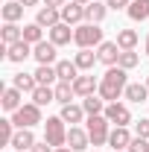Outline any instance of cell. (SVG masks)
<instances>
[{
	"instance_id": "cell-1",
	"label": "cell",
	"mask_w": 149,
	"mask_h": 152,
	"mask_svg": "<svg viewBox=\"0 0 149 152\" xmlns=\"http://www.w3.org/2000/svg\"><path fill=\"white\" fill-rule=\"evenodd\" d=\"M126 70L123 67H108L105 70V76L99 79V96L105 99V102H117V96H123L126 94Z\"/></svg>"
},
{
	"instance_id": "cell-2",
	"label": "cell",
	"mask_w": 149,
	"mask_h": 152,
	"mask_svg": "<svg viewBox=\"0 0 149 152\" xmlns=\"http://www.w3.org/2000/svg\"><path fill=\"white\" fill-rule=\"evenodd\" d=\"M73 44L79 50H91V47H99L102 44V29H99V23H79L73 26Z\"/></svg>"
},
{
	"instance_id": "cell-3",
	"label": "cell",
	"mask_w": 149,
	"mask_h": 152,
	"mask_svg": "<svg viewBox=\"0 0 149 152\" xmlns=\"http://www.w3.org/2000/svg\"><path fill=\"white\" fill-rule=\"evenodd\" d=\"M12 123H15L18 129H32V126H38V123H44V120H41V105L23 102L18 111H12Z\"/></svg>"
},
{
	"instance_id": "cell-4",
	"label": "cell",
	"mask_w": 149,
	"mask_h": 152,
	"mask_svg": "<svg viewBox=\"0 0 149 152\" xmlns=\"http://www.w3.org/2000/svg\"><path fill=\"white\" fill-rule=\"evenodd\" d=\"M44 140L50 146H56V149L67 143V129H64L61 117H47V123H44Z\"/></svg>"
},
{
	"instance_id": "cell-5",
	"label": "cell",
	"mask_w": 149,
	"mask_h": 152,
	"mask_svg": "<svg viewBox=\"0 0 149 152\" xmlns=\"http://www.w3.org/2000/svg\"><path fill=\"white\" fill-rule=\"evenodd\" d=\"M108 117L105 114H96V117H88V134H91V143L93 146H102V143H108Z\"/></svg>"
},
{
	"instance_id": "cell-6",
	"label": "cell",
	"mask_w": 149,
	"mask_h": 152,
	"mask_svg": "<svg viewBox=\"0 0 149 152\" xmlns=\"http://www.w3.org/2000/svg\"><path fill=\"white\" fill-rule=\"evenodd\" d=\"M102 114L108 117V123H114V126H129L131 123V111L123 105V102H108Z\"/></svg>"
},
{
	"instance_id": "cell-7",
	"label": "cell",
	"mask_w": 149,
	"mask_h": 152,
	"mask_svg": "<svg viewBox=\"0 0 149 152\" xmlns=\"http://www.w3.org/2000/svg\"><path fill=\"white\" fill-rule=\"evenodd\" d=\"M67 146L73 152H82L91 146V134H88V129H79V126H70L67 129Z\"/></svg>"
},
{
	"instance_id": "cell-8",
	"label": "cell",
	"mask_w": 149,
	"mask_h": 152,
	"mask_svg": "<svg viewBox=\"0 0 149 152\" xmlns=\"http://www.w3.org/2000/svg\"><path fill=\"white\" fill-rule=\"evenodd\" d=\"M61 20L70 23V26H79V23L85 20V6H82V3H73V0H67V3L61 6Z\"/></svg>"
},
{
	"instance_id": "cell-9",
	"label": "cell",
	"mask_w": 149,
	"mask_h": 152,
	"mask_svg": "<svg viewBox=\"0 0 149 152\" xmlns=\"http://www.w3.org/2000/svg\"><path fill=\"white\" fill-rule=\"evenodd\" d=\"M120 47H117V41H102L99 47H96V56H99V61L102 64H108V67H114L117 61H120Z\"/></svg>"
},
{
	"instance_id": "cell-10",
	"label": "cell",
	"mask_w": 149,
	"mask_h": 152,
	"mask_svg": "<svg viewBox=\"0 0 149 152\" xmlns=\"http://www.w3.org/2000/svg\"><path fill=\"white\" fill-rule=\"evenodd\" d=\"M35 23H38V26L53 29L56 23H61V9H56V6H41L38 15H35Z\"/></svg>"
},
{
	"instance_id": "cell-11",
	"label": "cell",
	"mask_w": 149,
	"mask_h": 152,
	"mask_svg": "<svg viewBox=\"0 0 149 152\" xmlns=\"http://www.w3.org/2000/svg\"><path fill=\"white\" fill-rule=\"evenodd\" d=\"M32 56H35L38 64H53L56 61V44L53 41H41L32 47Z\"/></svg>"
},
{
	"instance_id": "cell-12",
	"label": "cell",
	"mask_w": 149,
	"mask_h": 152,
	"mask_svg": "<svg viewBox=\"0 0 149 152\" xmlns=\"http://www.w3.org/2000/svg\"><path fill=\"white\" fill-rule=\"evenodd\" d=\"M50 41L56 44V47H64V44H70L73 41V29H70V23H56L53 29H50Z\"/></svg>"
},
{
	"instance_id": "cell-13",
	"label": "cell",
	"mask_w": 149,
	"mask_h": 152,
	"mask_svg": "<svg viewBox=\"0 0 149 152\" xmlns=\"http://www.w3.org/2000/svg\"><path fill=\"white\" fill-rule=\"evenodd\" d=\"M29 56H32V44H26V41H18V44L6 47V58H9V61H15V64L26 61Z\"/></svg>"
},
{
	"instance_id": "cell-14",
	"label": "cell",
	"mask_w": 149,
	"mask_h": 152,
	"mask_svg": "<svg viewBox=\"0 0 149 152\" xmlns=\"http://www.w3.org/2000/svg\"><path fill=\"white\" fill-rule=\"evenodd\" d=\"M108 143L114 146V152H117V149H129V143H131L129 129H126V126H114L111 134H108Z\"/></svg>"
},
{
	"instance_id": "cell-15",
	"label": "cell",
	"mask_w": 149,
	"mask_h": 152,
	"mask_svg": "<svg viewBox=\"0 0 149 152\" xmlns=\"http://www.w3.org/2000/svg\"><path fill=\"white\" fill-rule=\"evenodd\" d=\"M12 146H15L18 152H29L32 146H35V134H32V129H18L15 137H12Z\"/></svg>"
},
{
	"instance_id": "cell-16",
	"label": "cell",
	"mask_w": 149,
	"mask_h": 152,
	"mask_svg": "<svg viewBox=\"0 0 149 152\" xmlns=\"http://www.w3.org/2000/svg\"><path fill=\"white\" fill-rule=\"evenodd\" d=\"M73 91H76V96H91V94L99 91V82H96L93 76H79L73 82Z\"/></svg>"
},
{
	"instance_id": "cell-17",
	"label": "cell",
	"mask_w": 149,
	"mask_h": 152,
	"mask_svg": "<svg viewBox=\"0 0 149 152\" xmlns=\"http://www.w3.org/2000/svg\"><path fill=\"white\" fill-rule=\"evenodd\" d=\"M56 73H58V82H76L79 67H76V61H56Z\"/></svg>"
},
{
	"instance_id": "cell-18",
	"label": "cell",
	"mask_w": 149,
	"mask_h": 152,
	"mask_svg": "<svg viewBox=\"0 0 149 152\" xmlns=\"http://www.w3.org/2000/svg\"><path fill=\"white\" fill-rule=\"evenodd\" d=\"M23 9H26V6H20V3H15V0H6L3 9H0V15H3L6 23H15V20L23 18Z\"/></svg>"
},
{
	"instance_id": "cell-19",
	"label": "cell",
	"mask_w": 149,
	"mask_h": 152,
	"mask_svg": "<svg viewBox=\"0 0 149 152\" xmlns=\"http://www.w3.org/2000/svg\"><path fill=\"white\" fill-rule=\"evenodd\" d=\"M105 12H108V3H96L93 0V3L85 6V20L88 23H99V20L105 18Z\"/></svg>"
},
{
	"instance_id": "cell-20",
	"label": "cell",
	"mask_w": 149,
	"mask_h": 152,
	"mask_svg": "<svg viewBox=\"0 0 149 152\" xmlns=\"http://www.w3.org/2000/svg\"><path fill=\"white\" fill-rule=\"evenodd\" d=\"M32 102L35 105H47V102H56V88H50V85H38L35 91H32Z\"/></svg>"
},
{
	"instance_id": "cell-21",
	"label": "cell",
	"mask_w": 149,
	"mask_h": 152,
	"mask_svg": "<svg viewBox=\"0 0 149 152\" xmlns=\"http://www.w3.org/2000/svg\"><path fill=\"white\" fill-rule=\"evenodd\" d=\"M32 76H35V82H38V85H53V82L58 79L56 64H38V70H35Z\"/></svg>"
},
{
	"instance_id": "cell-22",
	"label": "cell",
	"mask_w": 149,
	"mask_h": 152,
	"mask_svg": "<svg viewBox=\"0 0 149 152\" xmlns=\"http://www.w3.org/2000/svg\"><path fill=\"white\" fill-rule=\"evenodd\" d=\"M82 108H85L88 117H96V114L105 111V99H102V96H96V94H91V96H85V99H82Z\"/></svg>"
},
{
	"instance_id": "cell-23",
	"label": "cell",
	"mask_w": 149,
	"mask_h": 152,
	"mask_svg": "<svg viewBox=\"0 0 149 152\" xmlns=\"http://www.w3.org/2000/svg\"><path fill=\"white\" fill-rule=\"evenodd\" d=\"M18 41H23V26L6 23V26H3V47H12V44H18Z\"/></svg>"
},
{
	"instance_id": "cell-24",
	"label": "cell",
	"mask_w": 149,
	"mask_h": 152,
	"mask_svg": "<svg viewBox=\"0 0 149 152\" xmlns=\"http://www.w3.org/2000/svg\"><path fill=\"white\" fill-rule=\"evenodd\" d=\"M20 94H23V91H18L15 85L6 88V91H3V99H0L3 108H6V111H18V108H20Z\"/></svg>"
},
{
	"instance_id": "cell-25",
	"label": "cell",
	"mask_w": 149,
	"mask_h": 152,
	"mask_svg": "<svg viewBox=\"0 0 149 152\" xmlns=\"http://www.w3.org/2000/svg\"><path fill=\"white\" fill-rule=\"evenodd\" d=\"M64 123H82V117H85V108L82 105H73V102H67V105H61V114H58Z\"/></svg>"
},
{
	"instance_id": "cell-26",
	"label": "cell",
	"mask_w": 149,
	"mask_h": 152,
	"mask_svg": "<svg viewBox=\"0 0 149 152\" xmlns=\"http://www.w3.org/2000/svg\"><path fill=\"white\" fill-rule=\"evenodd\" d=\"M126 12H129L131 20H146L149 18V0H131Z\"/></svg>"
},
{
	"instance_id": "cell-27",
	"label": "cell",
	"mask_w": 149,
	"mask_h": 152,
	"mask_svg": "<svg viewBox=\"0 0 149 152\" xmlns=\"http://www.w3.org/2000/svg\"><path fill=\"white\" fill-rule=\"evenodd\" d=\"M76 67H79V70H91L93 64H96V61H99V56H96V53H93V50H79V53H76Z\"/></svg>"
},
{
	"instance_id": "cell-28",
	"label": "cell",
	"mask_w": 149,
	"mask_h": 152,
	"mask_svg": "<svg viewBox=\"0 0 149 152\" xmlns=\"http://www.w3.org/2000/svg\"><path fill=\"white\" fill-rule=\"evenodd\" d=\"M23 41L32 44V47L41 44V41H44V26H38V23H26V26H23Z\"/></svg>"
},
{
	"instance_id": "cell-29",
	"label": "cell",
	"mask_w": 149,
	"mask_h": 152,
	"mask_svg": "<svg viewBox=\"0 0 149 152\" xmlns=\"http://www.w3.org/2000/svg\"><path fill=\"white\" fill-rule=\"evenodd\" d=\"M117 47L120 50H134L137 47V32L134 29H120L117 32Z\"/></svg>"
},
{
	"instance_id": "cell-30",
	"label": "cell",
	"mask_w": 149,
	"mask_h": 152,
	"mask_svg": "<svg viewBox=\"0 0 149 152\" xmlns=\"http://www.w3.org/2000/svg\"><path fill=\"white\" fill-rule=\"evenodd\" d=\"M15 88L23 91V94H32L38 88V82H35V76H29V73H15Z\"/></svg>"
},
{
	"instance_id": "cell-31",
	"label": "cell",
	"mask_w": 149,
	"mask_h": 152,
	"mask_svg": "<svg viewBox=\"0 0 149 152\" xmlns=\"http://www.w3.org/2000/svg\"><path fill=\"white\" fill-rule=\"evenodd\" d=\"M126 99H129V102H143V99H146L149 96V88L146 85H126Z\"/></svg>"
},
{
	"instance_id": "cell-32",
	"label": "cell",
	"mask_w": 149,
	"mask_h": 152,
	"mask_svg": "<svg viewBox=\"0 0 149 152\" xmlns=\"http://www.w3.org/2000/svg\"><path fill=\"white\" fill-rule=\"evenodd\" d=\"M70 96H76L73 82H58V85H56V102L67 105V102H70Z\"/></svg>"
},
{
	"instance_id": "cell-33",
	"label": "cell",
	"mask_w": 149,
	"mask_h": 152,
	"mask_svg": "<svg viewBox=\"0 0 149 152\" xmlns=\"http://www.w3.org/2000/svg\"><path fill=\"white\" fill-rule=\"evenodd\" d=\"M137 61H140V56H137L134 50H123V53H120V61H117V67L131 70V67H137Z\"/></svg>"
},
{
	"instance_id": "cell-34",
	"label": "cell",
	"mask_w": 149,
	"mask_h": 152,
	"mask_svg": "<svg viewBox=\"0 0 149 152\" xmlns=\"http://www.w3.org/2000/svg\"><path fill=\"white\" fill-rule=\"evenodd\" d=\"M12 137H15V123L12 120H0V143L12 146Z\"/></svg>"
},
{
	"instance_id": "cell-35",
	"label": "cell",
	"mask_w": 149,
	"mask_h": 152,
	"mask_svg": "<svg viewBox=\"0 0 149 152\" xmlns=\"http://www.w3.org/2000/svg\"><path fill=\"white\" fill-rule=\"evenodd\" d=\"M126 152H149V140H146V137H137V134H134Z\"/></svg>"
},
{
	"instance_id": "cell-36",
	"label": "cell",
	"mask_w": 149,
	"mask_h": 152,
	"mask_svg": "<svg viewBox=\"0 0 149 152\" xmlns=\"http://www.w3.org/2000/svg\"><path fill=\"white\" fill-rule=\"evenodd\" d=\"M137 137L149 140V120H137Z\"/></svg>"
},
{
	"instance_id": "cell-37",
	"label": "cell",
	"mask_w": 149,
	"mask_h": 152,
	"mask_svg": "<svg viewBox=\"0 0 149 152\" xmlns=\"http://www.w3.org/2000/svg\"><path fill=\"white\" fill-rule=\"evenodd\" d=\"M29 152H56V146H50L47 140H41V143H38V140H35V146H32V149H29Z\"/></svg>"
},
{
	"instance_id": "cell-38",
	"label": "cell",
	"mask_w": 149,
	"mask_h": 152,
	"mask_svg": "<svg viewBox=\"0 0 149 152\" xmlns=\"http://www.w3.org/2000/svg\"><path fill=\"white\" fill-rule=\"evenodd\" d=\"M105 3H108V9H129L131 0H105Z\"/></svg>"
},
{
	"instance_id": "cell-39",
	"label": "cell",
	"mask_w": 149,
	"mask_h": 152,
	"mask_svg": "<svg viewBox=\"0 0 149 152\" xmlns=\"http://www.w3.org/2000/svg\"><path fill=\"white\" fill-rule=\"evenodd\" d=\"M67 0H44V6H56V9H61Z\"/></svg>"
},
{
	"instance_id": "cell-40",
	"label": "cell",
	"mask_w": 149,
	"mask_h": 152,
	"mask_svg": "<svg viewBox=\"0 0 149 152\" xmlns=\"http://www.w3.org/2000/svg\"><path fill=\"white\" fill-rule=\"evenodd\" d=\"M18 3H20V6H35L38 0H18Z\"/></svg>"
},
{
	"instance_id": "cell-41",
	"label": "cell",
	"mask_w": 149,
	"mask_h": 152,
	"mask_svg": "<svg viewBox=\"0 0 149 152\" xmlns=\"http://www.w3.org/2000/svg\"><path fill=\"white\" fill-rule=\"evenodd\" d=\"M56 152H73V149H70V146H58Z\"/></svg>"
},
{
	"instance_id": "cell-42",
	"label": "cell",
	"mask_w": 149,
	"mask_h": 152,
	"mask_svg": "<svg viewBox=\"0 0 149 152\" xmlns=\"http://www.w3.org/2000/svg\"><path fill=\"white\" fill-rule=\"evenodd\" d=\"M73 3H82V6H88V3H93V0H73Z\"/></svg>"
},
{
	"instance_id": "cell-43",
	"label": "cell",
	"mask_w": 149,
	"mask_h": 152,
	"mask_svg": "<svg viewBox=\"0 0 149 152\" xmlns=\"http://www.w3.org/2000/svg\"><path fill=\"white\" fill-rule=\"evenodd\" d=\"M146 56H149V35H146Z\"/></svg>"
},
{
	"instance_id": "cell-44",
	"label": "cell",
	"mask_w": 149,
	"mask_h": 152,
	"mask_svg": "<svg viewBox=\"0 0 149 152\" xmlns=\"http://www.w3.org/2000/svg\"><path fill=\"white\" fill-rule=\"evenodd\" d=\"M146 88H149V76H146Z\"/></svg>"
},
{
	"instance_id": "cell-45",
	"label": "cell",
	"mask_w": 149,
	"mask_h": 152,
	"mask_svg": "<svg viewBox=\"0 0 149 152\" xmlns=\"http://www.w3.org/2000/svg\"><path fill=\"white\" fill-rule=\"evenodd\" d=\"M117 152H126V149H117Z\"/></svg>"
}]
</instances>
